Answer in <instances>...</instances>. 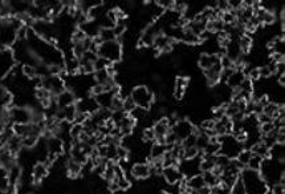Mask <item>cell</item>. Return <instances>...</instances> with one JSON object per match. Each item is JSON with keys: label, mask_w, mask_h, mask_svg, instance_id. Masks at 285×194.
<instances>
[{"label": "cell", "mask_w": 285, "mask_h": 194, "mask_svg": "<svg viewBox=\"0 0 285 194\" xmlns=\"http://www.w3.org/2000/svg\"><path fill=\"white\" fill-rule=\"evenodd\" d=\"M166 152H167V145L160 144L156 141L152 145V148L149 150V161L150 160H160L165 156Z\"/></svg>", "instance_id": "26"}, {"label": "cell", "mask_w": 285, "mask_h": 194, "mask_svg": "<svg viewBox=\"0 0 285 194\" xmlns=\"http://www.w3.org/2000/svg\"><path fill=\"white\" fill-rule=\"evenodd\" d=\"M15 164H18V161H16V156H15V154L11 153V152L5 149V148L4 149L0 150V166L3 167L5 172L14 166Z\"/></svg>", "instance_id": "21"}, {"label": "cell", "mask_w": 285, "mask_h": 194, "mask_svg": "<svg viewBox=\"0 0 285 194\" xmlns=\"http://www.w3.org/2000/svg\"><path fill=\"white\" fill-rule=\"evenodd\" d=\"M49 173V167L44 163H36L32 167V184H40L41 181L47 178Z\"/></svg>", "instance_id": "16"}, {"label": "cell", "mask_w": 285, "mask_h": 194, "mask_svg": "<svg viewBox=\"0 0 285 194\" xmlns=\"http://www.w3.org/2000/svg\"><path fill=\"white\" fill-rule=\"evenodd\" d=\"M240 184L245 194H268L269 185L264 181L260 172L244 167L240 172Z\"/></svg>", "instance_id": "1"}, {"label": "cell", "mask_w": 285, "mask_h": 194, "mask_svg": "<svg viewBox=\"0 0 285 194\" xmlns=\"http://www.w3.org/2000/svg\"><path fill=\"white\" fill-rule=\"evenodd\" d=\"M261 164H263V158L259 157V156H256V154H252L250 163H248V165H247V169H251V170H256V172H259V170H260V167H261Z\"/></svg>", "instance_id": "40"}, {"label": "cell", "mask_w": 285, "mask_h": 194, "mask_svg": "<svg viewBox=\"0 0 285 194\" xmlns=\"http://www.w3.org/2000/svg\"><path fill=\"white\" fill-rule=\"evenodd\" d=\"M251 153L256 154L259 157H261L263 160H267L269 158V146L264 144L263 141H258V142H255L252 146L250 148Z\"/></svg>", "instance_id": "27"}, {"label": "cell", "mask_w": 285, "mask_h": 194, "mask_svg": "<svg viewBox=\"0 0 285 194\" xmlns=\"http://www.w3.org/2000/svg\"><path fill=\"white\" fill-rule=\"evenodd\" d=\"M162 194H169V193H166V192H163V193H162Z\"/></svg>", "instance_id": "49"}, {"label": "cell", "mask_w": 285, "mask_h": 194, "mask_svg": "<svg viewBox=\"0 0 285 194\" xmlns=\"http://www.w3.org/2000/svg\"><path fill=\"white\" fill-rule=\"evenodd\" d=\"M205 73V77L207 83L209 85H216L218 83H220V73H222V67H220V63L214 65L212 68H209L207 71H203Z\"/></svg>", "instance_id": "19"}, {"label": "cell", "mask_w": 285, "mask_h": 194, "mask_svg": "<svg viewBox=\"0 0 285 194\" xmlns=\"http://www.w3.org/2000/svg\"><path fill=\"white\" fill-rule=\"evenodd\" d=\"M22 75L28 80H35L37 76V71H36V67H32V65H23L22 67Z\"/></svg>", "instance_id": "39"}, {"label": "cell", "mask_w": 285, "mask_h": 194, "mask_svg": "<svg viewBox=\"0 0 285 194\" xmlns=\"http://www.w3.org/2000/svg\"><path fill=\"white\" fill-rule=\"evenodd\" d=\"M202 176H203V180L206 182V186H208V188H215V186H218L220 184V178L219 176L214 174L212 172H205L202 173Z\"/></svg>", "instance_id": "35"}, {"label": "cell", "mask_w": 285, "mask_h": 194, "mask_svg": "<svg viewBox=\"0 0 285 194\" xmlns=\"http://www.w3.org/2000/svg\"><path fill=\"white\" fill-rule=\"evenodd\" d=\"M9 120L12 124H31L32 109L27 107H14L8 111Z\"/></svg>", "instance_id": "9"}, {"label": "cell", "mask_w": 285, "mask_h": 194, "mask_svg": "<svg viewBox=\"0 0 285 194\" xmlns=\"http://www.w3.org/2000/svg\"><path fill=\"white\" fill-rule=\"evenodd\" d=\"M47 149L49 154H53L56 157L63 156L64 153V141L56 136H51L47 139Z\"/></svg>", "instance_id": "15"}, {"label": "cell", "mask_w": 285, "mask_h": 194, "mask_svg": "<svg viewBox=\"0 0 285 194\" xmlns=\"http://www.w3.org/2000/svg\"><path fill=\"white\" fill-rule=\"evenodd\" d=\"M76 108L77 112L86 113V114L92 116L94 112H97V109L100 107H98L97 101H96L93 96H85V97H81L80 100H77Z\"/></svg>", "instance_id": "10"}, {"label": "cell", "mask_w": 285, "mask_h": 194, "mask_svg": "<svg viewBox=\"0 0 285 194\" xmlns=\"http://www.w3.org/2000/svg\"><path fill=\"white\" fill-rule=\"evenodd\" d=\"M118 90L120 88H114L113 90H109V92H103L101 95L96 96L94 99L97 101V104L100 108H105V109H110L111 103H113V99H114V96L118 93Z\"/></svg>", "instance_id": "17"}, {"label": "cell", "mask_w": 285, "mask_h": 194, "mask_svg": "<svg viewBox=\"0 0 285 194\" xmlns=\"http://www.w3.org/2000/svg\"><path fill=\"white\" fill-rule=\"evenodd\" d=\"M245 79V75L243 73V71H240V69H235L233 72L231 73V76L228 77L227 83H226V85L230 88V89H237L239 86H240V84L243 83V80Z\"/></svg>", "instance_id": "25"}, {"label": "cell", "mask_w": 285, "mask_h": 194, "mask_svg": "<svg viewBox=\"0 0 285 194\" xmlns=\"http://www.w3.org/2000/svg\"><path fill=\"white\" fill-rule=\"evenodd\" d=\"M251 157H252V153H251L250 149H243L240 152V153L237 154V157L235 158L237 163H240L241 165L244 167H247V165H248V163H250Z\"/></svg>", "instance_id": "38"}, {"label": "cell", "mask_w": 285, "mask_h": 194, "mask_svg": "<svg viewBox=\"0 0 285 194\" xmlns=\"http://www.w3.org/2000/svg\"><path fill=\"white\" fill-rule=\"evenodd\" d=\"M252 43H254V41H252V37L243 33V35L237 39V44H239V48H240L241 54L243 55L248 54L251 50V47H252Z\"/></svg>", "instance_id": "34"}, {"label": "cell", "mask_w": 285, "mask_h": 194, "mask_svg": "<svg viewBox=\"0 0 285 194\" xmlns=\"http://www.w3.org/2000/svg\"><path fill=\"white\" fill-rule=\"evenodd\" d=\"M259 172L268 185H275V184H279L281 177L284 176V165H283V161L267 158V160H263V164Z\"/></svg>", "instance_id": "2"}, {"label": "cell", "mask_w": 285, "mask_h": 194, "mask_svg": "<svg viewBox=\"0 0 285 194\" xmlns=\"http://www.w3.org/2000/svg\"><path fill=\"white\" fill-rule=\"evenodd\" d=\"M220 67L222 69H235V63L232 61L227 55L220 56Z\"/></svg>", "instance_id": "45"}, {"label": "cell", "mask_w": 285, "mask_h": 194, "mask_svg": "<svg viewBox=\"0 0 285 194\" xmlns=\"http://www.w3.org/2000/svg\"><path fill=\"white\" fill-rule=\"evenodd\" d=\"M259 75H260V79H269L272 76V72L269 67L267 64H264L261 67H259Z\"/></svg>", "instance_id": "47"}, {"label": "cell", "mask_w": 285, "mask_h": 194, "mask_svg": "<svg viewBox=\"0 0 285 194\" xmlns=\"http://www.w3.org/2000/svg\"><path fill=\"white\" fill-rule=\"evenodd\" d=\"M162 176H163V180L167 182V185L181 184V182L184 180V177H183L182 172L179 170L178 166L163 167V170H162Z\"/></svg>", "instance_id": "11"}, {"label": "cell", "mask_w": 285, "mask_h": 194, "mask_svg": "<svg viewBox=\"0 0 285 194\" xmlns=\"http://www.w3.org/2000/svg\"><path fill=\"white\" fill-rule=\"evenodd\" d=\"M188 88V79L187 77L179 76L175 79L174 84V97L177 100H182L184 93H186V89Z\"/></svg>", "instance_id": "23"}, {"label": "cell", "mask_w": 285, "mask_h": 194, "mask_svg": "<svg viewBox=\"0 0 285 194\" xmlns=\"http://www.w3.org/2000/svg\"><path fill=\"white\" fill-rule=\"evenodd\" d=\"M22 166L19 164H15L14 166L7 170V180H8V184L11 186H18L20 180H22Z\"/></svg>", "instance_id": "24"}, {"label": "cell", "mask_w": 285, "mask_h": 194, "mask_svg": "<svg viewBox=\"0 0 285 194\" xmlns=\"http://www.w3.org/2000/svg\"><path fill=\"white\" fill-rule=\"evenodd\" d=\"M130 174L137 180H146L152 176L150 165L147 163H135L130 169Z\"/></svg>", "instance_id": "14"}, {"label": "cell", "mask_w": 285, "mask_h": 194, "mask_svg": "<svg viewBox=\"0 0 285 194\" xmlns=\"http://www.w3.org/2000/svg\"><path fill=\"white\" fill-rule=\"evenodd\" d=\"M82 132H84L82 124H76V122H73L71 125V128H69V135H71L72 140H77L78 136H80Z\"/></svg>", "instance_id": "42"}, {"label": "cell", "mask_w": 285, "mask_h": 194, "mask_svg": "<svg viewBox=\"0 0 285 194\" xmlns=\"http://www.w3.org/2000/svg\"><path fill=\"white\" fill-rule=\"evenodd\" d=\"M98 40L101 41V43L117 40L116 36H114V32H113V28H101L100 33H98Z\"/></svg>", "instance_id": "36"}, {"label": "cell", "mask_w": 285, "mask_h": 194, "mask_svg": "<svg viewBox=\"0 0 285 194\" xmlns=\"http://www.w3.org/2000/svg\"><path fill=\"white\" fill-rule=\"evenodd\" d=\"M54 101H56V105H57L58 109H63L76 104L77 97L71 89H64L61 93L54 96Z\"/></svg>", "instance_id": "13"}, {"label": "cell", "mask_w": 285, "mask_h": 194, "mask_svg": "<svg viewBox=\"0 0 285 194\" xmlns=\"http://www.w3.org/2000/svg\"><path fill=\"white\" fill-rule=\"evenodd\" d=\"M39 139H40V137L36 135L26 136L24 139H22L23 148H26V149H32V148H35L36 144H37V141H39Z\"/></svg>", "instance_id": "37"}, {"label": "cell", "mask_w": 285, "mask_h": 194, "mask_svg": "<svg viewBox=\"0 0 285 194\" xmlns=\"http://www.w3.org/2000/svg\"><path fill=\"white\" fill-rule=\"evenodd\" d=\"M220 63V57H219L218 55H208V54H203L201 55V57L198 60V64H199V67L203 69V71H207L209 68H212L214 65Z\"/></svg>", "instance_id": "20"}, {"label": "cell", "mask_w": 285, "mask_h": 194, "mask_svg": "<svg viewBox=\"0 0 285 194\" xmlns=\"http://www.w3.org/2000/svg\"><path fill=\"white\" fill-rule=\"evenodd\" d=\"M171 132L177 136L178 141H183L195 132V125L191 121H188V120L179 118L178 121L171 127Z\"/></svg>", "instance_id": "8"}, {"label": "cell", "mask_w": 285, "mask_h": 194, "mask_svg": "<svg viewBox=\"0 0 285 194\" xmlns=\"http://www.w3.org/2000/svg\"><path fill=\"white\" fill-rule=\"evenodd\" d=\"M81 31L84 32L85 36L89 37V39H96L98 37V33H100V26H98L97 22H93V20H88V22H85L84 24H81L80 27Z\"/></svg>", "instance_id": "18"}, {"label": "cell", "mask_w": 285, "mask_h": 194, "mask_svg": "<svg viewBox=\"0 0 285 194\" xmlns=\"http://www.w3.org/2000/svg\"><path fill=\"white\" fill-rule=\"evenodd\" d=\"M218 142L220 144V152H219V154L226 156L230 160H235L237 157V154L244 149V145L237 142L232 135L218 136Z\"/></svg>", "instance_id": "5"}, {"label": "cell", "mask_w": 285, "mask_h": 194, "mask_svg": "<svg viewBox=\"0 0 285 194\" xmlns=\"http://www.w3.org/2000/svg\"><path fill=\"white\" fill-rule=\"evenodd\" d=\"M179 41H182L186 45H198L201 43V39L199 36L194 35L191 31H188L186 28H183L182 33H181V37H179Z\"/></svg>", "instance_id": "29"}, {"label": "cell", "mask_w": 285, "mask_h": 194, "mask_svg": "<svg viewBox=\"0 0 285 194\" xmlns=\"http://www.w3.org/2000/svg\"><path fill=\"white\" fill-rule=\"evenodd\" d=\"M272 194H285V188L281 184L272 185Z\"/></svg>", "instance_id": "48"}, {"label": "cell", "mask_w": 285, "mask_h": 194, "mask_svg": "<svg viewBox=\"0 0 285 194\" xmlns=\"http://www.w3.org/2000/svg\"><path fill=\"white\" fill-rule=\"evenodd\" d=\"M12 131H14L15 136L24 139L26 136H28L32 132V122L31 124H14Z\"/></svg>", "instance_id": "32"}, {"label": "cell", "mask_w": 285, "mask_h": 194, "mask_svg": "<svg viewBox=\"0 0 285 194\" xmlns=\"http://www.w3.org/2000/svg\"><path fill=\"white\" fill-rule=\"evenodd\" d=\"M209 194H212V193H209Z\"/></svg>", "instance_id": "50"}, {"label": "cell", "mask_w": 285, "mask_h": 194, "mask_svg": "<svg viewBox=\"0 0 285 194\" xmlns=\"http://www.w3.org/2000/svg\"><path fill=\"white\" fill-rule=\"evenodd\" d=\"M130 99L133 100L137 108L149 111L154 104V93L146 85H137L130 90Z\"/></svg>", "instance_id": "4"}, {"label": "cell", "mask_w": 285, "mask_h": 194, "mask_svg": "<svg viewBox=\"0 0 285 194\" xmlns=\"http://www.w3.org/2000/svg\"><path fill=\"white\" fill-rule=\"evenodd\" d=\"M85 39H86V36H85V33L81 31L80 28H75V29H73V32H72V36H71L72 45L78 44V43H82Z\"/></svg>", "instance_id": "41"}, {"label": "cell", "mask_w": 285, "mask_h": 194, "mask_svg": "<svg viewBox=\"0 0 285 194\" xmlns=\"http://www.w3.org/2000/svg\"><path fill=\"white\" fill-rule=\"evenodd\" d=\"M122 44L118 40L104 41L98 45L97 56L110 61L111 64L118 63L122 57Z\"/></svg>", "instance_id": "3"}, {"label": "cell", "mask_w": 285, "mask_h": 194, "mask_svg": "<svg viewBox=\"0 0 285 194\" xmlns=\"http://www.w3.org/2000/svg\"><path fill=\"white\" fill-rule=\"evenodd\" d=\"M65 170H67L68 176L71 178H77L82 173V165L77 164L76 161H73L71 158H68L67 165H65Z\"/></svg>", "instance_id": "28"}, {"label": "cell", "mask_w": 285, "mask_h": 194, "mask_svg": "<svg viewBox=\"0 0 285 194\" xmlns=\"http://www.w3.org/2000/svg\"><path fill=\"white\" fill-rule=\"evenodd\" d=\"M269 158L283 161L284 160V144H275L269 148Z\"/></svg>", "instance_id": "33"}, {"label": "cell", "mask_w": 285, "mask_h": 194, "mask_svg": "<svg viewBox=\"0 0 285 194\" xmlns=\"http://www.w3.org/2000/svg\"><path fill=\"white\" fill-rule=\"evenodd\" d=\"M110 65H111L110 61H107V60L103 59V57L98 56L97 60L94 61V72H96V71H101V69H107Z\"/></svg>", "instance_id": "43"}, {"label": "cell", "mask_w": 285, "mask_h": 194, "mask_svg": "<svg viewBox=\"0 0 285 194\" xmlns=\"http://www.w3.org/2000/svg\"><path fill=\"white\" fill-rule=\"evenodd\" d=\"M184 185H186V189L192 190V192H198V190L203 189L206 186V182L203 180V176L202 174H195V176L188 177L187 180L184 181Z\"/></svg>", "instance_id": "22"}, {"label": "cell", "mask_w": 285, "mask_h": 194, "mask_svg": "<svg viewBox=\"0 0 285 194\" xmlns=\"http://www.w3.org/2000/svg\"><path fill=\"white\" fill-rule=\"evenodd\" d=\"M135 108H137V107H135V104H134L133 100L130 99V96H128L126 99H124V105H122V111H124V112L130 114V113L133 112Z\"/></svg>", "instance_id": "46"}, {"label": "cell", "mask_w": 285, "mask_h": 194, "mask_svg": "<svg viewBox=\"0 0 285 194\" xmlns=\"http://www.w3.org/2000/svg\"><path fill=\"white\" fill-rule=\"evenodd\" d=\"M153 131L155 133V140L160 144H165V137L170 133L171 131V128H170L169 120L167 117H163L158 120V121L154 124V127H153Z\"/></svg>", "instance_id": "12"}, {"label": "cell", "mask_w": 285, "mask_h": 194, "mask_svg": "<svg viewBox=\"0 0 285 194\" xmlns=\"http://www.w3.org/2000/svg\"><path fill=\"white\" fill-rule=\"evenodd\" d=\"M142 141L143 142H153L155 141V133L153 128H145L142 132Z\"/></svg>", "instance_id": "44"}, {"label": "cell", "mask_w": 285, "mask_h": 194, "mask_svg": "<svg viewBox=\"0 0 285 194\" xmlns=\"http://www.w3.org/2000/svg\"><path fill=\"white\" fill-rule=\"evenodd\" d=\"M184 28L188 29V31H191L196 36H201L203 32H206V23L194 19L191 22H188V24Z\"/></svg>", "instance_id": "30"}, {"label": "cell", "mask_w": 285, "mask_h": 194, "mask_svg": "<svg viewBox=\"0 0 285 194\" xmlns=\"http://www.w3.org/2000/svg\"><path fill=\"white\" fill-rule=\"evenodd\" d=\"M263 113L267 114L268 117L272 118V120H275V118L280 116V105L275 103V101H269L263 108Z\"/></svg>", "instance_id": "31"}, {"label": "cell", "mask_w": 285, "mask_h": 194, "mask_svg": "<svg viewBox=\"0 0 285 194\" xmlns=\"http://www.w3.org/2000/svg\"><path fill=\"white\" fill-rule=\"evenodd\" d=\"M41 86L48 89L52 96H57L61 93L65 88V82L60 76H54V75H48V76L41 77Z\"/></svg>", "instance_id": "7"}, {"label": "cell", "mask_w": 285, "mask_h": 194, "mask_svg": "<svg viewBox=\"0 0 285 194\" xmlns=\"http://www.w3.org/2000/svg\"><path fill=\"white\" fill-rule=\"evenodd\" d=\"M16 60L11 48L0 51V80H4L9 73L14 71Z\"/></svg>", "instance_id": "6"}]
</instances>
